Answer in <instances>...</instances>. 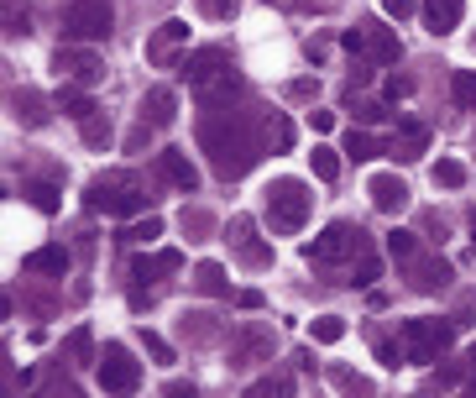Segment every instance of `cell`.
I'll return each instance as SVG.
<instances>
[{"label": "cell", "instance_id": "6da1fadb", "mask_svg": "<svg viewBox=\"0 0 476 398\" xmlns=\"http://www.w3.org/2000/svg\"><path fill=\"white\" fill-rule=\"evenodd\" d=\"M152 205V194L136 183V178H126V173H100V178H89V189H84V210L89 215H136V210H147Z\"/></svg>", "mask_w": 476, "mask_h": 398}, {"label": "cell", "instance_id": "7a4b0ae2", "mask_svg": "<svg viewBox=\"0 0 476 398\" xmlns=\"http://www.w3.org/2000/svg\"><path fill=\"white\" fill-rule=\"evenodd\" d=\"M204 147H210V163H215V173L220 178H241V173L251 168L262 152H257V142H246V126L241 121H231V131L226 126H215V121H204Z\"/></svg>", "mask_w": 476, "mask_h": 398}, {"label": "cell", "instance_id": "3957f363", "mask_svg": "<svg viewBox=\"0 0 476 398\" xmlns=\"http://www.w3.org/2000/svg\"><path fill=\"white\" fill-rule=\"evenodd\" d=\"M309 205H314V194H309L303 178H273V183H267V226L278 230V236L303 230Z\"/></svg>", "mask_w": 476, "mask_h": 398}, {"label": "cell", "instance_id": "277c9868", "mask_svg": "<svg viewBox=\"0 0 476 398\" xmlns=\"http://www.w3.org/2000/svg\"><path fill=\"white\" fill-rule=\"evenodd\" d=\"M111 27H116V11L105 0H68L63 5V37L68 43H100V37H111Z\"/></svg>", "mask_w": 476, "mask_h": 398}, {"label": "cell", "instance_id": "5b68a950", "mask_svg": "<svg viewBox=\"0 0 476 398\" xmlns=\"http://www.w3.org/2000/svg\"><path fill=\"white\" fill-rule=\"evenodd\" d=\"M361 252H366V230L351 226V221H335V226H325L309 241V262H314V268H335V262L361 257Z\"/></svg>", "mask_w": 476, "mask_h": 398}, {"label": "cell", "instance_id": "8992f818", "mask_svg": "<svg viewBox=\"0 0 476 398\" xmlns=\"http://www.w3.org/2000/svg\"><path fill=\"white\" fill-rule=\"evenodd\" d=\"M403 351L409 362H440L450 341H456V325H440V320H403Z\"/></svg>", "mask_w": 476, "mask_h": 398}, {"label": "cell", "instance_id": "52a82bcc", "mask_svg": "<svg viewBox=\"0 0 476 398\" xmlns=\"http://www.w3.org/2000/svg\"><path fill=\"white\" fill-rule=\"evenodd\" d=\"M341 43H346V53H366V58H377V63H398V58H403V43H398L393 27H382L377 16L357 21V32H346Z\"/></svg>", "mask_w": 476, "mask_h": 398}, {"label": "cell", "instance_id": "ba28073f", "mask_svg": "<svg viewBox=\"0 0 476 398\" xmlns=\"http://www.w3.org/2000/svg\"><path fill=\"white\" fill-rule=\"evenodd\" d=\"M100 388L105 394H136L142 388V362H131V351L120 341H111L100 356Z\"/></svg>", "mask_w": 476, "mask_h": 398}, {"label": "cell", "instance_id": "9c48e42d", "mask_svg": "<svg viewBox=\"0 0 476 398\" xmlns=\"http://www.w3.org/2000/svg\"><path fill=\"white\" fill-rule=\"evenodd\" d=\"M179 74L194 90H204V84H215V79L231 74V53H226V48H194V53L179 63Z\"/></svg>", "mask_w": 476, "mask_h": 398}, {"label": "cell", "instance_id": "30bf717a", "mask_svg": "<svg viewBox=\"0 0 476 398\" xmlns=\"http://www.w3.org/2000/svg\"><path fill=\"white\" fill-rule=\"evenodd\" d=\"M53 68H58V79H73V84H95V79L105 74V63L95 53H84V48H58V53H53Z\"/></svg>", "mask_w": 476, "mask_h": 398}, {"label": "cell", "instance_id": "8fae6325", "mask_svg": "<svg viewBox=\"0 0 476 398\" xmlns=\"http://www.w3.org/2000/svg\"><path fill=\"white\" fill-rule=\"evenodd\" d=\"M226 241H231V246L241 252V262H246V268H267V262H273V252H267V246L257 241V226H251L246 215H236V221H231Z\"/></svg>", "mask_w": 476, "mask_h": 398}, {"label": "cell", "instance_id": "7c38bea8", "mask_svg": "<svg viewBox=\"0 0 476 398\" xmlns=\"http://www.w3.org/2000/svg\"><path fill=\"white\" fill-rule=\"evenodd\" d=\"M366 194H372V205H377L382 215H398V210H409V183H403L398 173H377V178L366 183Z\"/></svg>", "mask_w": 476, "mask_h": 398}, {"label": "cell", "instance_id": "4fadbf2b", "mask_svg": "<svg viewBox=\"0 0 476 398\" xmlns=\"http://www.w3.org/2000/svg\"><path fill=\"white\" fill-rule=\"evenodd\" d=\"M179 43H188V21H163V27H157V37H147V58L168 68L173 53H179Z\"/></svg>", "mask_w": 476, "mask_h": 398}, {"label": "cell", "instance_id": "5bb4252c", "mask_svg": "<svg viewBox=\"0 0 476 398\" xmlns=\"http://www.w3.org/2000/svg\"><path fill=\"white\" fill-rule=\"evenodd\" d=\"M461 16H466V0H424V27H429L434 37L456 32V27H461Z\"/></svg>", "mask_w": 476, "mask_h": 398}, {"label": "cell", "instance_id": "9a60e30c", "mask_svg": "<svg viewBox=\"0 0 476 398\" xmlns=\"http://www.w3.org/2000/svg\"><path fill=\"white\" fill-rule=\"evenodd\" d=\"M424 147H429V126H418V121H403V126H398V137L388 142V152H393L398 163H414V158H424Z\"/></svg>", "mask_w": 476, "mask_h": 398}, {"label": "cell", "instance_id": "2e32d148", "mask_svg": "<svg viewBox=\"0 0 476 398\" xmlns=\"http://www.w3.org/2000/svg\"><path fill=\"white\" fill-rule=\"evenodd\" d=\"M157 173H163L179 194H194V189H199V168H194L183 152H157Z\"/></svg>", "mask_w": 476, "mask_h": 398}, {"label": "cell", "instance_id": "e0dca14e", "mask_svg": "<svg viewBox=\"0 0 476 398\" xmlns=\"http://www.w3.org/2000/svg\"><path fill=\"white\" fill-rule=\"evenodd\" d=\"M273 351V331H262V325H246L231 346V367H246V362H257V356H267Z\"/></svg>", "mask_w": 476, "mask_h": 398}, {"label": "cell", "instance_id": "ac0fdd59", "mask_svg": "<svg viewBox=\"0 0 476 398\" xmlns=\"http://www.w3.org/2000/svg\"><path fill=\"white\" fill-rule=\"evenodd\" d=\"M409 284H414L418 293H440V288L450 284V262H445V257H424V262L409 268Z\"/></svg>", "mask_w": 476, "mask_h": 398}, {"label": "cell", "instance_id": "d6986e66", "mask_svg": "<svg viewBox=\"0 0 476 398\" xmlns=\"http://www.w3.org/2000/svg\"><path fill=\"white\" fill-rule=\"evenodd\" d=\"M11 115L37 131V126H48V100L37 90H11Z\"/></svg>", "mask_w": 476, "mask_h": 398}, {"label": "cell", "instance_id": "ffe728a7", "mask_svg": "<svg viewBox=\"0 0 476 398\" xmlns=\"http://www.w3.org/2000/svg\"><path fill=\"white\" fill-rule=\"evenodd\" d=\"M173 115H179V95L173 90H147L142 95V121L147 126H173Z\"/></svg>", "mask_w": 476, "mask_h": 398}, {"label": "cell", "instance_id": "44dd1931", "mask_svg": "<svg viewBox=\"0 0 476 398\" xmlns=\"http://www.w3.org/2000/svg\"><path fill=\"white\" fill-rule=\"evenodd\" d=\"M21 273H27V278H32V273L63 278V273H68V252H63V246H37L32 257H21Z\"/></svg>", "mask_w": 476, "mask_h": 398}, {"label": "cell", "instance_id": "7402d4cb", "mask_svg": "<svg viewBox=\"0 0 476 398\" xmlns=\"http://www.w3.org/2000/svg\"><path fill=\"white\" fill-rule=\"evenodd\" d=\"M58 111H63V115H73V121H89V115H95V100H89V95H84V90H79L73 79H63V90H58Z\"/></svg>", "mask_w": 476, "mask_h": 398}, {"label": "cell", "instance_id": "603a6c76", "mask_svg": "<svg viewBox=\"0 0 476 398\" xmlns=\"http://www.w3.org/2000/svg\"><path fill=\"white\" fill-rule=\"evenodd\" d=\"M382 152H388V147H382V142H377L372 131H357V126L346 131V158H357V163H366V158H382Z\"/></svg>", "mask_w": 476, "mask_h": 398}, {"label": "cell", "instance_id": "cb8c5ba5", "mask_svg": "<svg viewBox=\"0 0 476 398\" xmlns=\"http://www.w3.org/2000/svg\"><path fill=\"white\" fill-rule=\"evenodd\" d=\"M194 288H199V293H215V299H220V293H231L226 268H220V262H199V268H194Z\"/></svg>", "mask_w": 476, "mask_h": 398}, {"label": "cell", "instance_id": "d4e9b609", "mask_svg": "<svg viewBox=\"0 0 476 398\" xmlns=\"http://www.w3.org/2000/svg\"><path fill=\"white\" fill-rule=\"evenodd\" d=\"M21 194H27V205H32V210H42V215H53V210H58V189H53V183H42V178H32Z\"/></svg>", "mask_w": 476, "mask_h": 398}, {"label": "cell", "instance_id": "484cf974", "mask_svg": "<svg viewBox=\"0 0 476 398\" xmlns=\"http://www.w3.org/2000/svg\"><path fill=\"white\" fill-rule=\"evenodd\" d=\"M450 95H456L461 111H476V74L472 68H456V74H450Z\"/></svg>", "mask_w": 476, "mask_h": 398}, {"label": "cell", "instance_id": "4316f807", "mask_svg": "<svg viewBox=\"0 0 476 398\" xmlns=\"http://www.w3.org/2000/svg\"><path fill=\"white\" fill-rule=\"evenodd\" d=\"M179 331H183V336H188L194 346H210L215 336H220V331L210 325V315H183V320H179Z\"/></svg>", "mask_w": 476, "mask_h": 398}, {"label": "cell", "instance_id": "83f0119b", "mask_svg": "<svg viewBox=\"0 0 476 398\" xmlns=\"http://www.w3.org/2000/svg\"><path fill=\"white\" fill-rule=\"evenodd\" d=\"M461 183H466V163H456V158L434 163V189H461Z\"/></svg>", "mask_w": 476, "mask_h": 398}, {"label": "cell", "instance_id": "f1b7e54d", "mask_svg": "<svg viewBox=\"0 0 476 398\" xmlns=\"http://www.w3.org/2000/svg\"><path fill=\"white\" fill-rule=\"evenodd\" d=\"M309 336H314V341H319V346H335V341H341V336H346V320H341V315H319Z\"/></svg>", "mask_w": 476, "mask_h": 398}, {"label": "cell", "instance_id": "f546056e", "mask_svg": "<svg viewBox=\"0 0 476 398\" xmlns=\"http://www.w3.org/2000/svg\"><path fill=\"white\" fill-rule=\"evenodd\" d=\"M346 105H351V115H357L361 126H372V121L388 115V105H377V100H357V90H346Z\"/></svg>", "mask_w": 476, "mask_h": 398}, {"label": "cell", "instance_id": "4dcf8cb0", "mask_svg": "<svg viewBox=\"0 0 476 398\" xmlns=\"http://www.w3.org/2000/svg\"><path fill=\"white\" fill-rule=\"evenodd\" d=\"M309 158H314V178H325V183H330V178H341V158H335L330 147H314Z\"/></svg>", "mask_w": 476, "mask_h": 398}, {"label": "cell", "instance_id": "1f68e13d", "mask_svg": "<svg viewBox=\"0 0 476 398\" xmlns=\"http://www.w3.org/2000/svg\"><path fill=\"white\" fill-rule=\"evenodd\" d=\"M377 273H382V262H377V257H372V252H361V257H351V284H372V278H377Z\"/></svg>", "mask_w": 476, "mask_h": 398}, {"label": "cell", "instance_id": "d6a6232c", "mask_svg": "<svg viewBox=\"0 0 476 398\" xmlns=\"http://www.w3.org/2000/svg\"><path fill=\"white\" fill-rule=\"evenodd\" d=\"M68 356H73V362H79V367H84V362H89V356H95V336H89V331H84V325H79V331H73V336H68Z\"/></svg>", "mask_w": 476, "mask_h": 398}, {"label": "cell", "instance_id": "836d02e7", "mask_svg": "<svg viewBox=\"0 0 476 398\" xmlns=\"http://www.w3.org/2000/svg\"><path fill=\"white\" fill-rule=\"evenodd\" d=\"M79 131H84V142H89V147H105V142H111V121H100V115L79 121Z\"/></svg>", "mask_w": 476, "mask_h": 398}, {"label": "cell", "instance_id": "e575fe53", "mask_svg": "<svg viewBox=\"0 0 476 398\" xmlns=\"http://www.w3.org/2000/svg\"><path fill=\"white\" fill-rule=\"evenodd\" d=\"M199 11L215 16V21H231V16L241 11V0H199Z\"/></svg>", "mask_w": 476, "mask_h": 398}, {"label": "cell", "instance_id": "d590c367", "mask_svg": "<svg viewBox=\"0 0 476 398\" xmlns=\"http://www.w3.org/2000/svg\"><path fill=\"white\" fill-rule=\"evenodd\" d=\"M330 378H335V388H346V394H372V383H366V378H357V372H346V367H335Z\"/></svg>", "mask_w": 476, "mask_h": 398}, {"label": "cell", "instance_id": "8d00e7d4", "mask_svg": "<svg viewBox=\"0 0 476 398\" xmlns=\"http://www.w3.org/2000/svg\"><path fill=\"white\" fill-rule=\"evenodd\" d=\"M32 32V21H27V11H16V5H5V37H27Z\"/></svg>", "mask_w": 476, "mask_h": 398}, {"label": "cell", "instance_id": "74e56055", "mask_svg": "<svg viewBox=\"0 0 476 398\" xmlns=\"http://www.w3.org/2000/svg\"><path fill=\"white\" fill-rule=\"evenodd\" d=\"M388 252H393L398 262H409V257H414V236H409V230H393V236H388Z\"/></svg>", "mask_w": 476, "mask_h": 398}, {"label": "cell", "instance_id": "f35d334b", "mask_svg": "<svg viewBox=\"0 0 476 398\" xmlns=\"http://www.w3.org/2000/svg\"><path fill=\"white\" fill-rule=\"evenodd\" d=\"M152 236H163V221H157V215H147V221H136V226L126 230V241H152Z\"/></svg>", "mask_w": 476, "mask_h": 398}, {"label": "cell", "instance_id": "ab89813d", "mask_svg": "<svg viewBox=\"0 0 476 398\" xmlns=\"http://www.w3.org/2000/svg\"><path fill=\"white\" fill-rule=\"evenodd\" d=\"M142 346H147V356H157V362H173V346L163 341V336H152V331H142Z\"/></svg>", "mask_w": 476, "mask_h": 398}, {"label": "cell", "instance_id": "60d3db41", "mask_svg": "<svg viewBox=\"0 0 476 398\" xmlns=\"http://www.w3.org/2000/svg\"><path fill=\"white\" fill-rule=\"evenodd\" d=\"M273 147H278V152H288V147H294V121H283V115L273 121Z\"/></svg>", "mask_w": 476, "mask_h": 398}, {"label": "cell", "instance_id": "b9f144b4", "mask_svg": "<svg viewBox=\"0 0 476 398\" xmlns=\"http://www.w3.org/2000/svg\"><path fill=\"white\" fill-rule=\"evenodd\" d=\"M157 273H168L163 257H136V262H131V278H157Z\"/></svg>", "mask_w": 476, "mask_h": 398}, {"label": "cell", "instance_id": "7bdbcfd3", "mask_svg": "<svg viewBox=\"0 0 476 398\" xmlns=\"http://www.w3.org/2000/svg\"><path fill=\"white\" fill-rule=\"evenodd\" d=\"M183 230H194V241H204V230H210V215H204V210H183Z\"/></svg>", "mask_w": 476, "mask_h": 398}, {"label": "cell", "instance_id": "ee69618b", "mask_svg": "<svg viewBox=\"0 0 476 398\" xmlns=\"http://www.w3.org/2000/svg\"><path fill=\"white\" fill-rule=\"evenodd\" d=\"M382 95H388V100H403V95H414V79H403V74H393V79L382 84Z\"/></svg>", "mask_w": 476, "mask_h": 398}, {"label": "cell", "instance_id": "f6af8a7d", "mask_svg": "<svg viewBox=\"0 0 476 398\" xmlns=\"http://www.w3.org/2000/svg\"><path fill=\"white\" fill-rule=\"evenodd\" d=\"M288 388H294L288 378H262V383H251V394H257V398H262V394H288Z\"/></svg>", "mask_w": 476, "mask_h": 398}, {"label": "cell", "instance_id": "bcb514c9", "mask_svg": "<svg viewBox=\"0 0 476 398\" xmlns=\"http://www.w3.org/2000/svg\"><path fill=\"white\" fill-rule=\"evenodd\" d=\"M309 95H319V79H294L288 84V100H309Z\"/></svg>", "mask_w": 476, "mask_h": 398}, {"label": "cell", "instance_id": "7dc6e473", "mask_svg": "<svg viewBox=\"0 0 476 398\" xmlns=\"http://www.w3.org/2000/svg\"><path fill=\"white\" fill-rule=\"evenodd\" d=\"M382 11L403 21V16H414V11H418V0H382Z\"/></svg>", "mask_w": 476, "mask_h": 398}, {"label": "cell", "instance_id": "c3c4849f", "mask_svg": "<svg viewBox=\"0 0 476 398\" xmlns=\"http://www.w3.org/2000/svg\"><path fill=\"white\" fill-rule=\"evenodd\" d=\"M152 131H157V126H147V121H142V126H136V131H131V137H126V147H131V152H142V147H147V137H152Z\"/></svg>", "mask_w": 476, "mask_h": 398}, {"label": "cell", "instance_id": "681fc988", "mask_svg": "<svg viewBox=\"0 0 476 398\" xmlns=\"http://www.w3.org/2000/svg\"><path fill=\"white\" fill-rule=\"evenodd\" d=\"M303 53H309V63H325L330 43H325V37H309V43H303Z\"/></svg>", "mask_w": 476, "mask_h": 398}, {"label": "cell", "instance_id": "f907efd6", "mask_svg": "<svg viewBox=\"0 0 476 398\" xmlns=\"http://www.w3.org/2000/svg\"><path fill=\"white\" fill-rule=\"evenodd\" d=\"M309 126L325 137V131H335V115H330V111H309Z\"/></svg>", "mask_w": 476, "mask_h": 398}, {"label": "cell", "instance_id": "816d5d0a", "mask_svg": "<svg viewBox=\"0 0 476 398\" xmlns=\"http://www.w3.org/2000/svg\"><path fill=\"white\" fill-rule=\"evenodd\" d=\"M424 230H429V236H440V241H445V221H440V215H424Z\"/></svg>", "mask_w": 476, "mask_h": 398}, {"label": "cell", "instance_id": "f5cc1de1", "mask_svg": "<svg viewBox=\"0 0 476 398\" xmlns=\"http://www.w3.org/2000/svg\"><path fill=\"white\" fill-rule=\"evenodd\" d=\"M472 372H476V346H472ZM472 388H476V378H472Z\"/></svg>", "mask_w": 476, "mask_h": 398}]
</instances>
